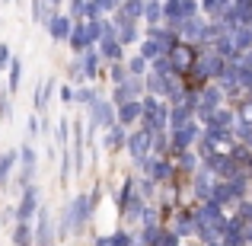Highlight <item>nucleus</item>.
<instances>
[{
  "instance_id": "1",
  "label": "nucleus",
  "mask_w": 252,
  "mask_h": 246,
  "mask_svg": "<svg viewBox=\"0 0 252 246\" xmlns=\"http://www.w3.org/2000/svg\"><path fill=\"white\" fill-rule=\"evenodd\" d=\"M86 109H90V128H86V135H99V131H105L109 125H115V105L105 96H96Z\"/></svg>"
},
{
  "instance_id": "2",
  "label": "nucleus",
  "mask_w": 252,
  "mask_h": 246,
  "mask_svg": "<svg viewBox=\"0 0 252 246\" xmlns=\"http://www.w3.org/2000/svg\"><path fill=\"white\" fill-rule=\"evenodd\" d=\"M166 58H169L172 70H176V74L182 77V74H189V70L195 68V61H198V45H191V42H182V38H179L176 45H169Z\"/></svg>"
},
{
  "instance_id": "3",
  "label": "nucleus",
  "mask_w": 252,
  "mask_h": 246,
  "mask_svg": "<svg viewBox=\"0 0 252 246\" xmlns=\"http://www.w3.org/2000/svg\"><path fill=\"white\" fill-rule=\"evenodd\" d=\"M201 138V125L191 118L182 128H169V154H179V150H191Z\"/></svg>"
},
{
  "instance_id": "4",
  "label": "nucleus",
  "mask_w": 252,
  "mask_h": 246,
  "mask_svg": "<svg viewBox=\"0 0 252 246\" xmlns=\"http://www.w3.org/2000/svg\"><path fill=\"white\" fill-rule=\"evenodd\" d=\"M16 163H19V179H16V185L19 189H26V185L35 179V170H38V154H35V147H32L29 141L26 144H19L16 147Z\"/></svg>"
},
{
  "instance_id": "5",
  "label": "nucleus",
  "mask_w": 252,
  "mask_h": 246,
  "mask_svg": "<svg viewBox=\"0 0 252 246\" xmlns=\"http://www.w3.org/2000/svg\"><path fill=\"white\" fill-rule=\"evenodd\" d=\"M67 150H70V160H74V173L80 176L83 166H86V157H83V150H86V131H83L80 118H74V141H67Z\"/></svg>"
},
{
  "instance_id": "6",
  "label": "nucleus",
  "mask_w": 252,
  "mask_h": 246,
  "mask_svg": "<svg viewBox=\"0 0 252 246\" xmlns=\"http://www.w3.org/2000/svg\"><path fill=\"white\" fill-rule=\"evenodd\" d=\"M67 208H70V217H74V234H80L86 224H90L93 211H96V208H93V202H90V195H83V192H80V195H74V202H70Z\"/></svg>"
},
{
  "instance_id": "7",
  "label": "nucleus",
  "mask_w": 252,
  "mask_h": 246,
  "mask_svg": "<svg viewBox=\"0 0 252 246\" xmlns=\"http://www.w3.org/2000/svg\"><path fill=\"white\" fill-rule=\"evenodd\" d=\"M35 246H55V224H51L48 208L42 205L35 211Z\"/></svg>"
},
{
  "instance_id": "8",
  "label": "nucleus",
  "mask_w": 252,
  "mask_h": 246,
  "mask_svg": "<svg viewBox=\"0 0 252 246\" xmlns=\"http://www.w3.org/2000/svg\"><path fill=\"white\" fill-rule=\"evenodd\" d=\"M150 135L154 131H144V128H137V131H128V141H125V147H128V154H131V160H144V157L150 154Z\"/></svg>"
},
{
  "instance_id": "9",
  "label": "nucleus",
  "mask_w": 252,
  "mask_h": 246,
  "mask_svg": "<svg viewBox=\"0 0 252 246\" xmlns=\"http://www.w3.org/2000/svg\"><path fill=\"white\" fill-rule=\"evenodd\" d=\"M38 205H42V202H38V189L29 182V185L23 189V198H19V208L13 211V214H16V221H32V217H35V211H38Z\"/></svg>"
},
{
  "instance_id": "10",
  "label": "nucleus",
  "mask_w": 252,
  "mask_h": 246,
  "mask_svg": "<svg viewBox=\"0 0 252 246\" xmlns=\"http://www.w3.org/2000/svg\"><path fill=\"white\" fill-rule=\"evenodd\" d=\"M45 29H48L51 42H67L70 29H74V19H70L67 13H55V16H51L48 23H45Z\"/></svg>"
},
{
  "instance_id": "11",
  "label": "nucleus",
  "mask_w": 252,
  "mask_h": 246,
  "mask_svg": "<svg viewBox=\"0 0 252 246\" xmlns=\"http://www.w3.org/2000/svg\"><path fill=\"white\" fill-rule=\"evenodd\" d=\"M96 51H99V58H105V61H125V45L118 42L115 35H109V38H99L96 42Z\"/></svg>"
},
{
  "instance_id": "12",
  "label": "nucleus",
  "mask_w": 252,
  "mask_h": 246,
  "mask_svg": "<svg viewBox=\"0 0 252 246\" xmlns=\"http://www.w3.org/2000/svg\"><path fill=\"white\" fill-rule=\"evenodd\" d=\"M137 118H141V99H128V103L115 105V122H118V125L131 128Z\"/></svg>"
},
{
  "instance_id": "13",
  "label": "nucleus",
  "mask_w": 252,
  "mask_h": 246,
  "mask_svg": "<svg viewBox=\"0 0 252 246\" xmlns=\"http://www.w3.org/2000/svg\"><path fill=\"white\" fill-rule=\"evenodd\" d=\"M137 45H141V51H137V55H141V58H147V61L166 58V51H169L163 42H157V38H150V35H141V42H137Z\"/></svg>"
},
{
  "instance_id": "14",
  "label": "nucleus",
  "mask_w": 252,
  "mask_h": 246,
  "mask_svg": "<svg viewBox=\"0 0 252 246\" xmlns=\"http://www.w3.org/2000/svg\"><path fill=\"white\" fill-rule=\"evenodd\" d=\"M67 45H70V51H74V55H83V51L90 48V38H86L83 19H77V23H74V29H70V35H67Z\"/></svg>"
},
{
  "instance_id": "15",
  "label": "nucleus",
  "mask_w": 252,
  "mask_h": 246,
  "mask_svg": "<svg viewBox=\"0 0 252 246\" xmlns=\"http://www.w3.org/2000/svg\"><path fill=\"white\" fill-rule=\"evenodd\" d=\"M55 90H58V80H51V77H48V80H38V86H35V112H45V109H48Z\"/></svg>"
},
{
  "instance_id": "16",
  "label": "nucleus",
  "mask_w": 252,
  "mask_h": 246,
  "mask_svg": "<svg viewBox=\"0 0 252 246\" xmlns=\"http://www.w3.org/2000/svg\"><path fill=\"white\" fill-rule=\"evenodd\" d=\"M77 58H80V64H83L86 80H96V77H99V61H102L99 51H96V45H90V48H86L83 55H77Z\"/></svg>"
},
{
  "instance_id": "17",
  "label": "nucleus",
  "mask_w": 252,
  "mask_h": 246,
  "mask_svg": "<svg viewBox=\"0 0 252 246\" xmlns=\"http://www.w3.org/2000/svg\"><path fill=\"white\" fill-rule=\"evenodd\" d=\"M125 141H128V128H125V125L115 122V125L105 128V147H109V150H122Z\"/></svg>"
},
{
  "instance_id": "18",
  "label": "nucleus",
  "mask_w": 252,
  "mask_h": 246,
  "mask_svg": "<svg viewBox=\"0 0 252 246\" xmlns=\"http://www.w3.org/2000/svg\"><path fill=\"white\" fill-rule=\"evenodd\" d=\"M115 38L125 45V48H128V45H137V42H141V32H137V23H134V19H125V23L115 29Z\"/></svg>"
},
{
  "instance_id": "19",
  "label": "nucleus",
  "mask_w": 252,
  "mask_h": 246,
  "mask_svg": "<svg viewBox=\"0 0 252 246\" xmlns=\"http://www.w3.org/2000/svg\"><path fill=\"white\" fill-rule=\"evenodd\" d=\"M35 243V230L29 227V221H16L13 227V246H32Z\"/></svg>"
},
{
  "instance_id": "20",
  "label": "nucleus",
  "mask_w": 252,
  "mask_h": 246,
  "mask_svg": "<svg viewBox=\"0 0 252 246\" xmlns=\"http://www.w3.org/2000/svg\"><path fill=\"white\" fill-rule=\"evenodd\" d=\"M191 118H195V112L189 109V105H169V128H182V125H189Z\"/></svg>"
},
{
  "instance_id": "21",
  "label": "nucleus",
  "mask_w": 252,
  "mask_h": 246,
  "mask_svg": "<svg viewBox=\"0 0 252 246\" xmlns=\"http://www.w3.org/2000/svg\"><path fill=\"white\" fill-rule=\"evenodd\" d=\"M230 125H233V112L220 105V109L211 112V118H208V125H204V128H223V131H230Z\"/></svg>"
},
{
  "instance_id": "22",
  "label": "nucleus",
  "mask_w": 252,
  "mask_h": 246,
  "mask_svg": "<svg viewBox=\"0 0 252 246\" xmlns=\"http://www.w3.org/2000/svg\"><path fill=\"white\" fill-rule=\"evenodd\" d=\"M144 23L147 26H160L163 23V3L160 0H144Z\"/></svg>"
},
{
  "instance_id": "23",
  "label": "nucleus",
  "mask_w": 252,
  "mask_h": 246,
  "mask_svg": "<svg viewBox=\"0 0 252 246\" xmlns=\"http://www.w3.org/2000/svg\"><path fill=\"white\" fill-rule=\"evenodd\" d=\"M10 77H6V90H10V96L19 90V83H23V58H13L10 61Z\"/></svg>"
},
{
  "instance_id": "24",
  "label": "nucleus",
  "mask_w": 252,
  "mask_h": 246,
  "mask_svg": "<svg viewBox=\"0 0 252 246\" xmlns=\"http://www.w3.org/2000/svg\"><path fill=\"white\" fill-rule=\"evenodd\" d=\"M230 3H233V0H198V6H201V13H204L208 19H217Z\"/></svg>"
},
{
  "instance_id": "25",
  "label": "nucleus",
  "mask_w": 252,
  "mask_h": 246,
  "mask_svg": "<svg viewBox=\"0 0 252 246\" xmlns=\"http://www.w3.org/2000/svg\"><path fill=\"white\" fill-rule=\"evenodd\" d=\"M125 68H128L131 77H144L150 70V61H147V58H141V55H131V58H125Z\"/></svg>"
},
{
  "instance_id": "26",
  "label": "nucleus",
  "mask_w": 252,
  "mask_h": 246,
  "mask_svg": "<svg viewBox=\"0 0 252 246\" xmlns=\"http://www.w3.org/2000/svg\"><path fill=\"white\" fill-rule=\"evenodd\" d=\"M118 10H122L128 19L141 23V19H144V0H122V3H118Z\"/></svg>"
},
{
  "instance_id": "27",
  "label": "nucleus",
  "mask_w": 252,
  "mask_h": 246,
  "mask_svg": "<svg viewBox=\"0 0 252 246\" xmlns=\"http://www.w3.org/2000/svg\"><path fill=\"white\" fill-rule=\"evenodd\" d=\"M16 150H6V154H0V185H6L10 182V173H13V166H16Z\"/></svg>"
},
{
  "instance_id": "28",
  "label": "nucleus",
  "mask_w": 252,
  "mask_h": 246,
  "mask_svg": "<svg viewBox=\"0 0 252 246\" xmlns=\"http://www.w3.org/2000/svg\"><path fill=\"white\" fill-rule=\"evenodd\" d=\"M176 160H172V166H179V170H185V173H195L198 170V157L191 154V150H179V154H172Z\"/></svg>"
},
{
  "instance_id": "29",
  "label": "nucleus",
  "mask_w": 252,
  "mask_h": 246,
  "mask_svg": "<svg viewBox=\"0 0 252 246\" xmlns=\"http://www.w3.org/2000/svg\"><path fill=\"white\" fill-rule=\"evenodd\" d=\"M125 93H128V99H141L144 96V93H147V90H144V77H125Z\"/></svg>"
},
{
  "instance_id": "30",
  "label": "nucleus",
  "mask_w": 252,
  "mask_h": 246,
  "mask_svg": "<svg viewBox=\"0 0 252 246\" xmlns=\"http://www.w3.org/2000/svg\"><path fill=\"white\" fill-rule=\"evenodd\" d=\"M96 96H99V90H93V86H86V83L74 86V103H80V105H90Z\"/></svg>"
},
{
  "instance_id": "31",
  "label": "nucleus",
  "mask_w": 252,
  "mask_h": 246,
  "mask_svg": "<svg viewBox=\"0 0 252 246\" xmlns=\"http://www.w3.org/2000/svg\"><path fill=\"white\" fill-rule=\"evenodd\" d=\"M13 118V103H10V90H0V122Z\"/></svg>"
},
{
  "instance_id": "32",
  "label": "nucleus",
  "mask_w": 252,
  "mask_h": 246,
  "mask_svg": "<svg viewBox=\"0 0 252 246\" xmlns=\"http://www.w3.org/2000/svg\"><path fill=\"white\" fill-rule=\"evenodd\" d=\"M86 26V38H90V45H96L99 38H102V26H99V19H83Z\"/></svg>"
},
{
  "instance_id": "33",
  "label": "nucleus",
  "mask_w": 252,
  "mask_h": 246,
  "mask_svg": "<svg viewBox=\"0 0 252 246\" xmlns=\"http://www.w3.org/2000/svg\"><path fill=\"white\" fill-rule=\"evenodd\" d=\"M55 141H58V147H67V141H70V122L67 118H61V122H58V135H55Z\"/></svg>"
},
{
  "instance_id": "34",
  "label": "nucleus",
  "mask_w": 252,
  "mask_h": 246,
  "mask_svg": "<svg viewBox=\"0 0 252 246\" xmlns=\"http://www.w3.org/2000/svg\"><path fill=\"white\" fill-rule=\"evenodd\" d=\"M125 77H128V68H125V61H112L109 80H112V83H125Z\"/></svg>"
},
{
  "instance_id": "35",
  "label": "nucleus",
  "mask_w": 252,
  "mask_h": 246,
  "mask_svg": "<svg viewBox=\"0 0 252 246\" xmlns=\"http://www.w3.org/2000/svg\"><path fill=\"white\" fill-rule=\"evenodd\" d=\"M67 74L74 77V86H80L86 80V74H83V64H80V58H74V61L67 64Z\"/></svg>"
},
{
  "instance_id": "36",
  "label": "nucleus",
  "mask_w": 252,
  "mask_h": 246,
  "mask_svg": "<svg viewBox=\"0 0 252 246\" xmlns=\"http://www.w3.org/2000/svg\"><path fill=\"white\" fill-rule=\"evenodd\" d=\"M64 6H67V16L74 19V23H77V19H83V6H86V0H67Z\"/></svg>"
},
{
  "instance_id": "37",
  "label": "nucleus",
  "mask_w": 252,
  "mask_h": 246,
  "mask_svg": "<svg viewBox=\"0 0 252 246\" xmlns=\"http://www.w3.org/2000/svg\"><path fill=\"white\" fill-rule=\"evenodd\" d=\"M137 195H141V198H154V195H157V182H154L150 176H144V179H141V189H137Z\"/></svg>"
},
{
  "instance_id": "38",
  "label": "nucleus",
  "mask_w": 252,
  "mask_h": 246,
  "mask_svg": "<svg viewBox=\"0 0 252 246\" xmlns=\"http://www.w3.org/2000/svg\"><path fill=\"white\" fill-rule=\"evenodd\" d=\"M134 195V179H125L122 182V192H118V208H125V202Z\"/></svg>"
},
{
  "instance_id": "39",
  "label": "nucleus",
  "mask_w": 252,
  "mask_h": 246,
  "mask_svg": "<svg viewBox=\"0 0 252 246\" xmlns=\"http://www.w3.org/2000/svg\"><path fill=\"white\" fill-rule=\"evenodd\" d=\"M109 103H112V105L128 103V93H125V86H122V83H112V96H109Z\"/></svg>"
},
{
  "instance_id": "40",
  "label": "nucleus",
  "mask_w": 252,
  "mask_h": 246,
  "mask_svg": "<svg viewBox=\"0 0 252 246\" xmlns=\"http://www.w3.org/2000/svg\"><path fill=\"white\" fill-rule=\"evenodd\" d=\"M29 13H32V23H38V26H42V23H45V0H32Z\"/></svg>"
},
{
  "instance_id": "41",
  "label": "nucleus",
  "mask_w": 252,
  "mask_h": 246,
  "mask_svg": "<svg viewBox=\"0 0 252 246\" xmlns=\"http://www.w3.org/2000/svg\"><path fill=\"white\" fill-rule=\"evenodd\" d=\"M109 246H134V237L125 234V230H118L115 237H109Z\"/></svg>"
},
{
  "instance_id": "42",
  "label": "nucleus",
  "mask_w": 252,
  "mask_h": 246,
  "mask_svg": "<svg viewBox=\"0 0 252 246\" xmlns=\"http://www.w3.org/2000/svg\"><path fill=\"white\" fill-rule=\"evenodd\" d=\"M70 179V150L64 147L61 150V182H67Z\"/></svg>"
},
{
  "instance_id": "43",
  "label": "nucleus",
  "mask_w": 252,
  "mask_h": 246,
  "mask_svg": "<svg viewBox=\"0 0 252 246\" xmlns=\"http://www.w3.org/2000/svg\"><path fill=\"white\" fill-rule=\"evenodd\" d=\"M10 61H13L10 45H6V42H0V70H6V68H10Z\"/></svg>"
},
{
  "instance_id": "44",
  "label": "nucleus",
  "mask_w": 252,
  "mask_h": 246,
  "mask_svg": "<svg viewBox=\"0 0 252 246\" xmlns=\"http://www.w3.org/2000/svg\"><path fill=\"white\" fill-rule=\"evenodd\" d=\"M118 3H122V0H96V6H99V13H102V16H112Z\"/></svg>"
},
{
  "instance_id": "45",
  "label": "nucleus",
  "mask_w": 252,
  "mask_h": 246,
  "mask_svg": "<svg viewBox=\"0 0 252 246\" xmlns=\"http://www.w3.org/2000/svg\"><path fill=\"white\" fill-rule=\"evenodd\" d=\"M61 103L74 105V86H61Z\"/></svg>"
},
{
  "instance_id": "46",
  "label": "nucleus",
  "mask_w": 252,
  "mask_h": 246,
  "mask_svg": "<svg viewBox=\"0 0 252 246\" xmlns=\"http://www.w3.org/2000/svg\"><path fill=\"white\" fill-rule=\"evenodd\" d=\"M26 128H29V138H38V115H32Z\"/></svg>"
},
{
  "instance_id": "47",
  "label": "nucleus",
  "mask_w": 252,
  "mask_h": 246,
  "mask_svg": "<svg viewBox=\"0 0 252 246\" xmlns=\"http://www.w3.org/2000/svg\"><path fill=\"white\" fill-rule=\"evenodd\" d=\"M64 3H67V0H45V6H51V10H61Z\"/></svg>"
},
{
  "instance_id": "48",
  "label": "nucleus",
  "mask_w": 252,
  "mask_h": 246,
  "mask_svg": "<svg viewBox=\"0 0 252 246\" xmlns=\"http://www.w3.org/2000/svg\"><path fill=\"white\" fill-rule=\"evenodd\" d=\"M252 122V105H243V125Z\"/></svg>"
},
{
  "instance_id": "49",
  "label": "nucleus",
  "mask_w": 252,
  "mask_h": 246,
  "mask_svg": "<svg viewBox=\"0 0 252 246\" xmlns=\"http://www.w3.org/2000/svg\"><path fill=\"white\" fill-rule=\"evenodd\" d=\"M93 246H109V237H102V240H96Z\"/></svg>"
},
{
  "instance_id": "50",
  "label": "nucleus",
  "mask_w": 252,
  "mask_h": 246,
  "mask_svg": "<svg viewBox=\"0 0 252 246\" xmlns=\"http://www.w3.org/2000/svg\"><path fill=\"white\" fill-rule=\"evenodd\" d=\"M246 214H249V217H252V205H246Z\"/></svg>"
},
{
  "instance_id": "51",
  "label": "nucleus",
  "mask_w": 252,
  "mask_h": 246,
  "mask_svg": "<svg viewBox=\"0 0 252 246\" xmlns=\"http://www.w3.org/2000/svg\"><path fill=\"white\" fill-rule=\"evenodd\" d=\"M3 3H13V0H3Z\"/></svg>"
},
{
  "instance_id": "52",
  "label": "nucleus",
  "mask_w": 252,
  "mask_h": 246,
  "mask_svg": "<svg viewBox=\"0 0 252 246\" xmlns=\"http://www.w3.org/2000/svg\"><path fill=\"white\" fill-rule=\"evenodd\" d=\"M160 3H163V0H160Z\"/></svg>"
}]
</instances>
